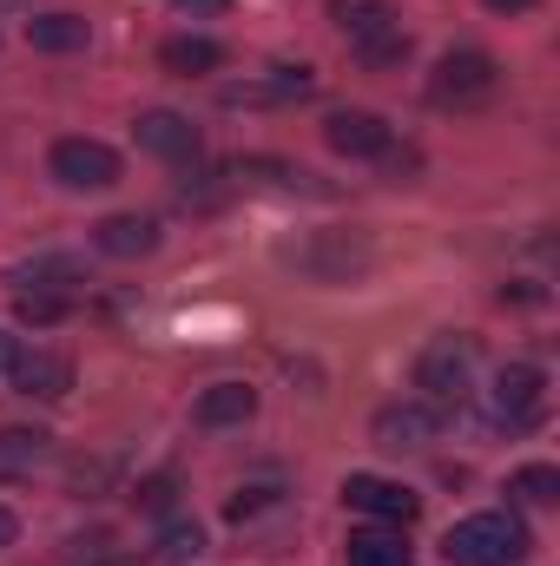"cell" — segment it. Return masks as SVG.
Instances as JSON below:
<instances>
[{
    "instance_id": "cell-1",
    "label": "cell",
    "mask_w": 560,
    "mask_h": 566,
    "mask_svg": "<svg viewBox=\"0 0 560 566\" xmlns=\"http://www.w3.org/2000/svg\"><path fill=\"white\" fill-rule=\"evenodd\" d=\"M495 93H501V60L481 53V46H448V53L435 60V73H428V99H435L442 113H475V106H488Z\"/></svg>"
},
{
    "instance_id": "cell-2",
    "label": "cell",
    "mask_w": 560,
    "mask_h": 566,
    "mask_svg": "<svg viewBox=\"0 0 560 566\" xmlns=\"http://www.w3.org/2000/svg\"><path fill=\"white\" fill-rule=\"evenodd\" d=\"M448 566H521L528 560V527L515 514H468L442 541Z\"/></svg>"
},
{
    "instance_id": "cell-3",
    "label": "cell",
    "mask_w": 560,
    "mask_h": 566,
    "mask_svg": "<svg viewBox=\"0 0 560 566\" xmlns=\"http://www.w3.org/2000/svg\"><path fill=\"white\" fill-rule=\"evenodd\" d=\"M541 416H548V369L541 363H508L488 389V422L515 434V428H535Z\"/></svg>"
},
{
    "instance_id": "cell-4",
    "label": "cell",
    "mask_w": 560,
    "mask_h": 566,
    "mask_svg": "<svg viewBox=\"0 0 560 566\" xmlns=\"http://www.w3.org/2000/svg\"><path fill=\"white\" fill-rule=\"evenodd\" d=\"M468 376H475V343L468 336H442L416 356V389L435 409H455L468 396Z\"/></svg>"
},
{
    "instance_id": "cell-5",
    "label": "cell",
    "mask_w": 560,
    "mask_h": 566,
    "mask_svg": "<svg viewBox=\"0 0 560 566\" xmlns=\"http://www.w3.org/2000/svg\"><path fill=\"white\" fill-rule=\"evenodd\" d=\"M46 171H53L66 191H106V185H120V151L106 139H53Z\"/></svg>"
},
{
    "instance_id": "cell-6",
    "label": "cell",
    "mask_w": 560,
    "mask_h": 566,
    "mask_svg": "<svg viewBox=\"0 0 560 566\" xmlns=\"http://www.w3.org/2000/svg\"><path fill=\"white\" fill-rule=\"evenodd\" d=\"M442 428H448V409H435V402L409 396V402H383V409H376V422H370V434H376V448L409 454V448H428Z\"/></svg>"
},
{
    "instance_id": "cell-7",
    "label": "cell",
    "mask_w": 560,
    "mask_h": 566,
    "mask_svg": "<svg viewBox=\"0 0 560 566\" xmlns=\"http://www.w3.org/2000/svg\"><path fill=\"white\" fill-rule=\"evenodd\" d=\"M343 501L356 507V514H370V521H383V527H409L422 514V501L403 488V481H383V474H350L343 481Z\"/></svg>"
},
{
    "instance_id": "cell-8",
    "label": "cell",
    "mask_w": 560,
    "mask_h": 566,
    "mask_svg": "<svg viewBox=\"0 0 560 566\" xmlns=\"http://www.w3.org/2000/svg\"><path fill=\"white\" fill-rule=\"evenodd\" d=\"M323 139H330V151H343V158H383V151L396 145V133H390L383 113L350 106V113H330V119H323Z\"/></svg>"
},
{
    "instance_id": "cell-9",
    "label": "cell",
    "mask_w": 560,
    "mask_h": 566,
    "mask_svg": "<svg viewBox=\"0 0 560 566\" xmlns=\"http://www.w3.org/2000/svg\"><path fill=\"white\" fill-rule=\"evenodd\" d=\"M133 139H139V151H152V158H172V165H185V158H198V126L185 119V113H139V126H133Z\"/></svg>"
},
{
    "instance_id": "cell-10",
    "label": "cell",
    "mask_w": 560,
    "mask_h": 566,
    "mask_svg": "<svg viewBox=\"0 0 560 566\" xmlns=\"http://www.w3.org/2000/svg\"><path fill=\"white\" fill-rule=\"evenodd\" d=\"M7 382L20 396H33V402H60L73 389V363L66 356H46V349H20V363L7 369Z\"/></svg>"
},
{
    "instance_id": "cell-11",
    "label": "cell",
    "mask_w": 560,
    "mask_h": 566,
    "mask_svg": "<svg viewBox=\"0 0 560 566\" xmlns=\"http://www.w3.org/2000/svg\"><path fill=\"white\" fill-rule=\"evenodd\" d=\"M93 244L106 258H152L158 251V218H139V211H113L93 224Z\"/></svg>"
},
{
    "instance_id": "cell-12",
    "label": "cell",
    "mask_w": 560,
    "mask_h": 566,
    "mask_svg": "<svg viewBox=\"0 0 560 566\" xmlns=\"http://www.w3.org/2000/svg\"><path fill=\"white\" fill-rule=\"evenodd\" d=\"M330 20H336V33H343L350 46L383 40V33H396V27H403L396 0H330Z\"/></svg>"
},
{
    "instance_id": "cell-13",
    "label": "cell",
    "mask_w": 560,
    "mask_h": 566,
    "mask_svg": "<svg viewBox=\"0 0 560 566\" xmlns=\"http://www.w3.org/2000/svg\"><path fill=\"white\" fill-rule=\"evenodd\" d=\"M158 66L178 73V80H205V73L225 66V46H218L211 33H172V40L158 46Z\"/></svg>"
},
{
    "instance_id": "cell-14",
    "label": "cell",
    "mask_w": 560,
    "mask_h": 566,
    "mask_svg": "<svg viewBox=\"0 0 560 566\" xmlns=\"http://www.w3.org/2000/svg\"><path fill=\"white\" fill-rule=\"evenodd\" d=\"M258 416V389L251 382H211L205 396H198V409H191V422L198 428H238Z\"/></svg>"
},
{
    "instance_id": "cell-15",
    "label": "cell",
    "mask_w": 560,
    "mask_h": 566,
    "mask_svg": "<svg viewBox=\"0 0 560 566\" xmlns=\"http://www.w3.org/2000/svg\"><path fill=\"white\" fill-rule=\"evenodd\" d=\"M310 93H317V73H310V66H271V80L231 86L225 99H231V106H271V99H310Z\"/></svg>"
},
{
    "instance_id": "cell-16",
    "label": "cell",
    "mask_w": 560,
    "mask_h": 566,
    "mask_svg": "<svg viewBox=\"0 0 560 566\" xmlns=\"http://www.w3.org/2000/svg\"><path fill=\"white\" fill-rule=\"evenodd\" d=\"M86 40H93V27L80 13H33L27 20V46L33 53H80Z\"/></svg>"
},
{
    "instance_id": "cell-17",
    "label": "cell",
    "mask_w": 560,
    "mask_h": 566,
    "mask_svg": "<svg viewBox=\"0 0 560 566\" xmlns=\"http://www.w3.org/2000/svg\"><path fill=\"white\" fill-rule=\"evenodd\" d=\"M343 554H350V566H409V541L390 527H363V534H350Z\"/></svg>"
},
{
    "instance_id": "cell-18",
    "label": "cell",
    "mask_w": 560,
    "mask_h": 566,
    "mask_svg": "<svg viewBox=\"0 0 560 566\" xmlns=\"http://www.w3.org/2000/svg\"><path fill=\"white\" fill-rule=\"evenodd\" d=\"M231 171H238V178H258V185H278V191H317V198H323L317 171H303V165H290V158H238Z\"/></svg>"
},
{
    "instance_id": "cell-19",
    "label": "cell",
    "mask_w": 560,
    "mask_h": 566,
    "mask_svg": "<svg viewBox=\"0 0 560 566\" xmlns=\"http://www.w3.org/2000/svg\"><path fill=\"white\" fill-rule=\"evenodd\" d=\"M40 461H46V434L40 428H0V481L33 474Z\"/></svg>"
},
{
    "instance_id": "cell-20",
    "label": "cell",
    "mask_w": 560,
    "mask_h": 566,
    "mask_svg": "<svg viewBox=\"0 0 560 566\" xmlns=\"http://www.w3.org/2000/svg\"><path fill=\"white\" fill-rule=\"evenodd\" d=\"M66 310H73V296H66V290H20V296H13V316H20V323H33V329L60 323Z\"/></svg>"
},
{
    "instance_id": "cell-21",
    "label": "cell",
    "mask_w": 560,
    "mask_h": 566,
    "mask_svg": "<svg viewBox=\"0 0 560 566\" xmlns=\"http://www.w3.org/2000/svg\"><path fill=\"white\" fill-rule=\"evenodd\" d=\"M205 554V527L198 521H165L158 527V560H198Z\"/></svg>"
},
{
    "instance_id": "cell-22",
    "label": "cell",
    "mask_w": 560,
    "mask_h": 566,
    "mask_svg": "<svg viewBox=\"0 0 560 566\" xmlns=\"http://www.w3.org/2000/svg\"><path fill=\"white\" fill-rule=\"evenodd\" d=\"M350 53H356L370 73H390V66H403V60H409V33L396 27V33H383V40H363V46H350Z\"/></svg>"
},
{
    "instance_id": "cell-23",
    "label": "cell",
    "mask_w": 560,
    "mask_h": 566,
    "mask_svg": "<svg viewBox=\"0 0 560 566\" xmlns=\"http://www.w3.org/2000/svg\"><path fill=\"white\" fill-rule=\"evenodd\" d=\"M515 494H521L528 507H548V501H560V468H548V461L521 468V474H515Z\"/></svg>"
},
{
    "instance_id": "cell-24",
    "label": "cell",
    "mask_w": 560,
    "mask_h": 566,
    "mask_svg": "<svg viewBox=\"0 0 560 566\" xmlns=\"http://www.w3.org/2000/svg\"><path fill=\"white\" fill-rule=\"evenodd\" d=\"M133 501H139L145 514H172V501H178V481H172V474H152V481H139V494H133Z\"/></svg>"
},
{
    "instance_id": "cell-25",
    "label": "cell",
    "mask_w": 560,
    "mask_h": 566,
    "mask_svg": "<svg viewBox=\"0 0 560 566\" xmlns=\"http://www.w3.org/2000/svg\"><path fill=\"white\" fill-rule=\"evenodd\" d=\"M271 507H278V488H245V494H238V501H231L225 514H231V521L245 527V521H258V514H271Z\"/></svg>"
},
{
    "instance_id": "cell-26",
    "label": "cell",
    "mask_w": 560,
    "mask_h": 566,
    "mask_svg": "<svg viewBox=\"0 0 560 566\" xmlns=\"http://www.w3.org/2000/svg\"><path fill=\"white\" fill-rule=\"evenodd\" d=\"M178 13H191V20H218V13H231V0H172Z\"/></svg>"
},
{
    "instance_id": "cell-27",
    "label": "cell",
    "mask_w": 560,
    "mask_h": 566,
    "mask_svg": "<svg viewBox=\"0 0 560 566\" xmlns=\"http://www.w3.org/2000/svg\"><path fill=\"white\" fill-rule=\"evenodd\" d=\"M20 349H27V343H20V336H13V329H0V376H7V369H13V363H20Z\"/></svg>"
},
{
    "instance_id": "cell-28",
    "label": "cell",
    "mask_w": 560,
    "mask_h": 566,
    "mask_svg": "<svg viewBox=\"0 0 560 566\" xmlns=\"http://www.w3.org/2000/svg\"><path fill=\"white\" fill-rule=\"evenodd\" d=\"M481 7H488V13H535L541 0H481Z\"/></svg>"
},
{
    "instance_id": "cell-29",
    "label": "cell",
    "mask_w": 560,
    "mask_h": 566,
    "mask_svg": "<svg viewBox=\"0 0 560 566\" xmlns=\"http://www.w3.org/2000/svg\"><path fill=\"white\" fill-rule=\"evenodd\" d=\"M13 541H20V521H13V507H0V554H7Z\"/></svg>"
}]
</instances>
